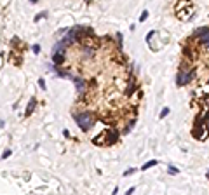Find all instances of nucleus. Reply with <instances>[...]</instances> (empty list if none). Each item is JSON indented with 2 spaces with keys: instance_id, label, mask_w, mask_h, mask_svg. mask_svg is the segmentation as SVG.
I'll list each match as a JSON object with an SVG mask.
<instances>
[{
  "instance_id": "obj_21",
  "label": "nucleus",
  "mask_w": 209,
  "mask_h": 195,
  "mask_svg": "<svg viewBox=\"0 0 209 195\" xmlns=\"http://www.w3.org/2000/svg\"><path fill=\"white\" fill-rule=\"evenodd\" d=\"M31 4H37V2H39V0H30Z\"/></svg>"
},
{
  "instance_id": "obj_20",
  "label": "nucleus",
  "mask_w": 209,
  "mask_h": 195,
  "mask_svg": "<svg viewBox=\"0 0 209 195\" xmlns=\"http://www.w3.org/2000/svg\"><path fill=\"white\" fill-rule=\"evenodd\" d=\"M132 173H134V169H127V171H126L124 174H126V176H129V174H132Z\"/></svg>"
},
{
  "instance_id": "obj_13",
  "label": "nucleus",
  "mask_w": 209,
  "mask_h": 195,
  "mask_svg": "<svg viewBox=\"0 0 209 195\" xmlns=\"http://www.w3.org/2000/svg\"><path fill=\"white\" fill-rule=\"evenodd\" d=\"M44 18H47V12H40V14H37V16H35V21H40V19H44Z\"/></svg>"
},
{
  "instance_id": "obj_19",
  "label": "nucleus",
  "mask_w": 209,
  "mask_h": 195,
  "mask_svg": "<svg viewBox=\"0 0 209 195\" xmlns=\"http://www.w3.org/2000/svg\"><path fill=\"white\" fill-rule=\"evenodd\" d=\"M33 52H35V54H39V52H40V45H33Z\"/></svg>"
},
{
  "instance_id": "obj_8",
  "label": "nucleus",
  "mask_w": 209,
  "mask_h": 195,
  "mask_svg": "<svg viewBox=\"0 0 209 195\" xmlns=\"http://www.w3.org/2000/svg\"><path fill=\"white\" fill-rule=\"evenodd\" d=\"M136 89H138V82H136V79H129L127 89H126V96H131V94L134 93Z\"/></svg>"
},
{
  "instance_id": "obj_6",
  "label": "nucleus",
  "mask_w": 209,
  "mask_h": 195,
  "mask_svg": "<svg viewBox=\"0 0 209 195\" xmlns=\"http://www.w3.org/2000/svg\"><path fill=\"white\" fill-rule=\"evenodd\" d=\"M87 85H89V84L86 82L84 79H80V77H77V79H75V87H77V93L80 94V99H84V96H86V89H87Z\"/></svg>"
},
{
  "instance_id": "obj_2",
  "label": "nucleus",
  "mask_w": 209,
  "mask_h": 195,
  "mask_svg": "<svg viewBox=\"0 0 209 195\" xmlns=\"http://www.w3.org/2000/svg\"><path fill=\"white\" fill-rule=\"evenodd\" d=\"M200 119H202V115H197V119H195V125H193V129H192V136L195 138V139H204V136H206V125H204V120L200 124Z\"/></svg>"
},
{
  "instance_id": "obj_16",
  "label": "nucleus",
  "mask_w": 209,
  "mask_h": 195,
  "mask_svg": "<svg viewBox=\"0 0 209 195\" xmlns=\"http://www.w3.org/2000/svg\"><path fill=\"white\" fill-rule=\"evenodd\" d=\"M10 150H4V153H2V159H7V157H10Z\"/></svg>"
},
{
  "instance_id": "obj_12",
  "label": "nucleus",
  "mask_w": 209,
  "mask_h": 195,
  "mask_svg": "<svg viewBox=\"0 0 209 195\" xmlns=\"http://www.w3.org/2000/svg\"><path fill=\"white\" fill-rule=\"evenodd\" d=\"M169 108H167V106H166V108H162V112H160V119H164V117H167V115H169Z\"/></svg>"
},
{
  "instance_id": "obj_9",
  "label": "nucleus",
  "mask_w": 209,
  "mask_h": 195,
  "mask_svg": "<svg viewBox=\"0 0 209 195\" xmlns=\"http://www.w3.org/2000/svg\"><path fill=\"white\" fill-rule=\"evenodd\" d=\"M52 63L58 66V65H63L65 63V54L63 52H52Z\"/></svg>"
},
{
  "instance_id": "obj_15",
  "label": "nucleus",
  "mask_w": 209,
  "mask_h": 195,
  "mask_svg": "<svg viewBox=\"0 0 209 195\" xmlns=\"http://www.w3.org/2000/svg\"><path fill=\"white\" fill-rule=\"evenodd\" d=\"M39 87L42 91H45V80H44V79H39Z\"/></svg>"
},
{
  "instance_id": "obj_10",
  "label": "nucleus",
  "mask_w": 209,
  "mask_h": 195,
  "mask_svg": "<svg viewBox=\"0 0 209 195\" xmlns=\"http://www.w3.org/2000/svg\"><path fill=\"white\" fill-rule=\"evenodd\" d=\"M35 106H37V99H35V98H31L30 101H28V106H26V112H25V115H26V117H30L31 113L35 112Z\"/></svg>"
},
{
  "instance_id": "obj_18",
  "label": "nucleus",
  "mask_w": 209,
  "mask_h": 195,
  "mask_svg": "<svg viewBox=\"0 0 209 195\" xmlns=\"http://www.w3.org/2000/svg\"><path fill=\"white\" fill-rule=\"evenodd\" d=\"M202 120H204V124H208V127H209V112L206 113L204 117H202Z\"/></svg>"
},
{
  "instance_id": "obj_3",
  "label": "nucleus",
  "mask_w": 209,
  "mask_h": 195,
  "mask_svg": "<svg viewBox=\"0 0 209 195\" xmlns=\"http://www.w3.org/2000/svg\"><path fill=\"white\" fill-rule=\"evenodd\" d=\"M193 79V72H185V70H179L178 75H176V84H178L179 87H183V85H187Z\"/></svg>"
},
{
  "instance_id": "obj_4",
  "label": "nucleus",
  "mask_w": 209,
  "mask_h": 195,
  "mask_svg": "<svg viewBox=\"0 0 209 195\" xmlns=\"http://www.w3.org/2000/svg\"><path fill=\"white\" fill-rule=\"evenodd\" d=\"M103 138H105V145L110 146V145H115L119 141V131L117 129H108L103 133Z\"/></svg>"
},
{
  "instance_id": "obj_14",
  "label": "nucleus",
  "mask_w": 209,
  "mask_h": 195,
  "mask_svg": "<svg viewBox=\"0 0 209 195\" xmlns=\"http://www.w3.org/2000/svg\"><path fill=\"white\" fill-rule=\"evenodd\" d=\"M147 18H148V10H143V14L139 16V23H143V21L147 19Z\"/></svg>"
},
{
  "instance_id": "obj_7",
  "label": "nucleus",
  "mask_w": 209,
  "mask_h": 195,
  "mask_svg": "<svg viewBox=\"0 0 209 195\" xmlns=\"http://www.w3.org/2000/svg\"><path fill=\"white\" fill-rule=\"evenodd\" d=\"M94 56H96V49H94V47L84 45V49H82V59L89 61V59H94Z\"/></svg>"
},
{
  "instance_id": "obj_1",
  "label": "nucleus",
  "mask_w": 209,
  "mask_h": 195,
  "mask_svg": "<svg viewBox=\"0 0 209 195\" xmlns=\"http://www.w3.org/2000/svg\"><path fill=\"white\" fill-rule=\"evenodd\" d=\"M73 119H75L77 125L84 133L91 131V127L96 124V117H94V113H91V112H73Z\"/></svg>"
},
{
  "instance_id": "obj_5",
  "label": "nucleus",
  "mask_w": 209,
  "mask_h": 195,
  "mask_svg": "<svg viewBox=\"0 0 209 195\" xmlns=\"http://www.w3.org/2000/svg\"><path fill=\"white\" fill-rule=\"evenodd\" d=\"M193 37H199L200 44H204V45H208V47H209V26H204V28L195 30Z\"/></svg>"
},
{
  "instance_id": "obj_11",
  "label": "nucleus",
  "mask_w": 209,
  "mask_h": 195,
  "mask_svg": "<svg viewBox=\"0 0 209 195\" xmlns=\"http://www.w3.org/2000/svg\"><path fill=\"white\" fill-rule=\"evenodd\" d=\"M153 165H157V160H148V162H145V164L141 165V169H143V171H147V169L153 167Z\"/></svg>"
},
{
  "instance_id": "obj_17",
  "label": "nucleus",
  "mask_w": 209,
  "mask_h": 195,
  "mask_svg": "<svg viewBox=\"0 0 209 195\" xmlns=\"http://www.w3.org/2000/svg\"><path fill=\"white\" fill-rule=\"evenodd\" d=\"M167 173H169V174H178V169H176V167H169Z\"/></svg>"
}]
</instances>
